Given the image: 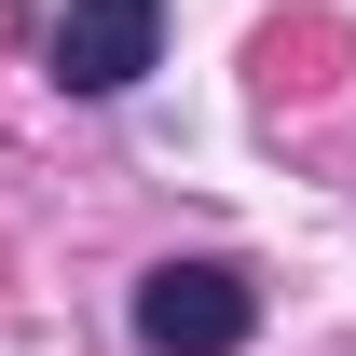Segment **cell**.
I'll list each match as a JSON object with an SVG mask.
<instances>
[{
  "label": "cell",
  "mask_w": 356,
  "mask_h": 356,
  "mask_svg": "<svg viewBox=\"0 0 356 356\" xmlns=\"http://www.w3.org/2000/svg\"><path fill=\"white\" fill-rule=\"evenodd\" d=\"M247 329H261V288L233 261H151L137 274V343L151 356H247Z\"/></svg>",
  "instance_id": "1"
},
{
  "label": "cell",
  "mask_w": 356,
  "mask_h": 356,
  "mask_svg": "<svg viewBox=\"0 0 356 356\" xmlns=\"http://www.w3.org/2000/svg\"><path fill=\"white\" fill-rule=\"evenodd\" d=\"M165 69V0H69L55 14V83L69 96H137Z\"/></svg>",
  "instance_id": "2"
}]
</instances>
